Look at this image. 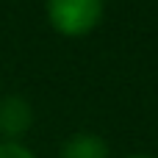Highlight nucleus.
<instances>
[{
  "label": "nucleus",
  "mask_w": 158,
  "mask_h": 158,
  "mask_svg": "<svg viewBox=\"0 0 158 158\" xmlns=\"http://www.w3.org/2000/svg\"><path fill=\"white\" fill-rule=\"evenodd\" d=\"M50 25L69 39H81L103 19V0H47Z\"/></svg>",
  "instance_id": "f257e3e1"
},
{
  "label": "nucleus",
  "mask_w": 158,
  "mask_h": 158,
  "mask_svg": "<svg viewBox=\"0 0 158 158\" xmlns=\"http://www.w3.org/2000/svg\"><path fill=\"white\" fill-rule=\"evenodd\" d=\"M33 122V111L25 97L19 94H6L0 100V133L6 142H17Z\"/></svg>",
  "instance_id": "f03ea898"
},
{
  "label": "nucleus",
  "mask_w": 158,
  "mask_h": 158,
  "mask_svg": "<svg viewBox=\"0 0 158 158\" xmlns=\"http://www.w3.org/2000/svg\"><path fill=\"white\" fill-rule=\"evenodd\" d=\"M61 158H111V150L97 133H75L61 144Z\"/></svg>",
  "instance_id": "7ed1b4c3"
},
{
  "label": "nucleus",
  "mask_w": 158,
  "mask_h": 158,
  "mask_svg": "<svg viewBox=\"0 0 158 158\" xmlns=\"http://www.w3.org/2000/svg\"><path fill=\"white\" fill-rule=\"evenodd\" d=\"M0 158H36L19 142H0Z\"/></svg>",
  "instance_id": "20e7f679"
},
{
  "label": "nucleus",
  "mask_w": 158,
  "mask_h": 158,
  "mask_svg": "<svg viewBox=\"0 0 158 158\" xmlns=\"http://www.w3.org/2000/svg\"><path fill=\"white\" fill-rule=\"evenodd\" d=\"M125 158H153V156H142V153H139V156H125Z\"/></svg>",
  "instance_id": "39448f33"
}]
</instances>
